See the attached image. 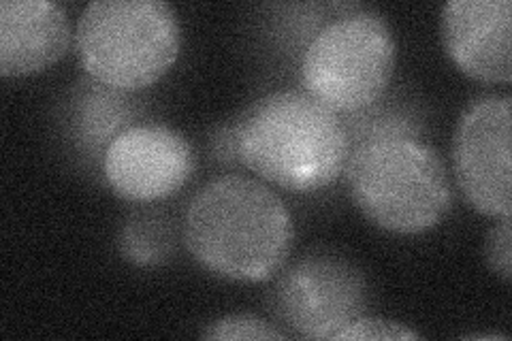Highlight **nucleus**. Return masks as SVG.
I'll use <instances>...</instances> for the list:
<instances>
[{
  "instance_id": "7",
  "label": "nucleus",
  "mask_w": 512,
  "mask_h": 341,
  "mask_svg": "<svg viewBox=\"0 0 512 341\" xmlns=\"http://www.w3.org/2000/svg\"><path fill=\"white\" fill-rule=\"evenodd\" d=\"M512 99L472 101L455 126L453 171L466 203L489 218L512 216Z\"/></svg>"
},
{
  "instance_id": "14",
  "label": "nucleus",
  "mask_w": 512,
  "mask_h": 341,
  "mask_svg": "<svg viewBox=\"0 0 512 341\" xmlns=\"http://www.w3.org/2000/svg\"><path fill=\"white\" fill-rule=\"evenodd\" d=\"M203 339H216V341H237V339H252V341H271L280 339L284 341L288 335L276 329L263 318H256L250 314H233L214 320L207 324V329L201 333Z\"/></svg>"
},
{
  "instance_id": "13",
  "label": "nucleus",
  "mask_w": 512,
  "mask_h": 341,
  "mask_svg": "<svg viewBox=\"0 0 512 341\" xmlns=\"http://www.w3.org/2000/svg\"><path fill=\"white\" fill-rule=\"evenodd\" d=\"M173 218L160 209H141L126 218L118 233V252L135 267H158L175 254Z\"/></svg>"
},
{
  "instance_id": "4",
  "label": "nucleus",
  "mask_w": 512,
  "mask_h": 341,
  "mask_svg": "<svg viewBox=\"0 0 512 341\" xmlns=\"http://www.w3.org/2000/svg\"><path fill=\"white\" fill-rule=\"evenodd\" d=\"M180 47L178 11L165 0H94L75 30V52L88 77L124 92L154 86Z\"/></svg>"
},
{
  "instance_id": "11",
  "label": "nucleus",
  "mask_w": 512,
  "mask_h": 341,
  "mask_svg": "<svg viewBox=\"0 0 512 341\" xmlns=\"http://www.w3.org/2000/svg\"><path fill=\"white\" fill-rule=\"evenodd\" d=\"M71 103L73 139L92 160H103L111 141L135 126L139 116V105L131 99V92L103 86L94 79L77 88Z\"/></svg>"
},
{
  "instance_id": "9",
  "label": "nucleus",
  "mask_w": 512,
  "mask_h": 341,
  "mask_svg": "<svg viewBox=\"0 0 512 341\" xmlns=\"http://www.w3.org/2000/svg\"><path fill=\"white\" fill-rule=\"evenodd\" d=\"M440 30L448 56L463 73L483 84H510V0H451L442 7Z\"/></svg>"
},
{
  "instance_id": "10",
  "label": "nucleus",
  "mask_w": 512,
  "mask_h": 341,
  "mask_svg": "<svg viewBox=\"0 0 512 341\" xmlns=\"http://www.w3.org/2000/svg\"><path fill=\"white\" fill-rule=\"evenodd\" d=\"M71 22L54 0H3L0 3V75L41 73L67 56Z\"/></svg>"
},
{
  "instance_id": "12",
  "label": "nucleus",
  "mask_w": 512,
  "mask_h": 341,
  "mask_svg": "<svg viewBox=\"0 0 512 341\" xmlns=\"http://www.w3.org/2000/svg\"><path fill=\"white\" fill-rule=\"evenodd\" d=\"M346 126L350 152L359 145L382 139H421L425 126L423 116L410 101L382 99L374 105L342 116Z\"/></svg>"
},
{
  "instance_id": "1",
  "label": "nucleus",
  "mask_w": 512,
  "mask_h": 341,
  "mask_svg": "<svg viewBox=\"0 0 512 341\" xmlns=\"http://www.w3.org/2000/svg\"><path fill=\"white\" fill-rule=\"evenodd\" d=\"M182 237L190 256L231 282H267L284 269L295 243V224L267 184L242 173L207 182L190 199Z\"/></svg>"
},
{
  "instance_id": "5",
  "label": "nucleus",
  "mask_w": 512,
  "mask_h": 341,
  "mask_svg": "<svg viewBox=\"0 0 512 341\" xmlns=\"http://www.w3.org/2000/svg\"><path fill=\"white\" fill-rule=\"evenodd\" d=\"M397 62L391 26L376 11H352L320 28L301 54V84L346 116L387 94Z\"/></svg>"
},
{
  "instance_id": "17",
  "label": "nucleus",
  "mask_w": 512,
  "mask_h": 341,
  "mask_svg": "<svg viewBox=\"0 0 512 341\" xmlns=\"http://www.w3.org/2000/svg\"><path fill=\"white\" fill-rule=\"evenodd\" d=\"M210 156L218 165L224 167H242V160H239L237 152V133H235V122L222 124L210 137Z\"/></svg>"
},
{
  "instance_id": "8",
  "label": "nucleus",
  "mask_w": 512,
  "mask_h": 341,
  "mask_svg": "<svg viewBox=\"0 0 512 341\" xmlns=\"http://www.w3.org/2000/svg\"><path fill=\"white\" fill-rule=\"evenodd\" d=\"M197 169L188 139L165 124H135L105 152L103 175L116 197L128 203H156L180 192Z\"/></svg>"
},
{
  "instance_id": "15",
  "label": "nucleus",
  "mask_w": 512,
  "mask_h": 341,
  "mask_svg": "<svg viewBox=\"0 0 512 341\" xmlns=\"http://www.w3.org/2000/svg\"><path fill=\"white\" fill-rule=\"evenodd\" d=\"M363 341V339H384V341H404V339H421V335L412 331L402 322L382 320V318H357L348 327H344L333 341Z\"/></svg>"
},
{
  "instance_id": "6",
  "label": "nucleus",
  "mask_w": 512,
  "mask_h": 341,
  "mask_svg": "<svg viewBox=\"0 0 512 341\" xmlns=\"http://www.w3.org/2000/svg\"><path fill=\"white\" fill-rule=\"evenodd\" d=\"M365 310V275L346 256L329 250L297 258L271 290V312L303 339H333Z\"/></svg>"
},
{
  "instance_id": "3",
  "label": "nucleus",
  "mask_w": 512,
  "mask_h": 341,
  "mask_svg": "<svg viewBox=\"0 0 512 341\" xmlns=\"http://www.w3.org/2000/svg\"><path fill=\"white\" fill-rule=\"evenodd\" d=\"M344 180L352 203L380 229L419 235L453 207L451 177L423 139H382L350 152Z\"/></svg>"
},
{
  "instance_id": "18",
  "label": "nucleus",
  "mask_w": 512,
  "mask_h": 341,
  "mask_svg": "<svg viewBox=\"0 0 512 341\" xmlns=\"http://www.w3.org/2000/svg\"><path fill=\"white\" fill-rule=\"evenodd\" d=\"M470 339H508L506 335H472Z\"/></svg>"
},
{
  "instance_id": "2",
  "label": "nucleus",
  "mask_w": 512,
  "mask_h": 341,
  "mask_svg": "<svg viewBox=\"0 0 512 341\" xmlns=\"http://www.w3.org/2000/svg\"><path fill=\"white\" fill-rule=\"evenodd\" d=\"M242 167L288 192H316L344 175L350 141L340 113L306 90H278L235 122Z\"/></svg>"
},
{
  "instance_id": "16",
  "label": "nucleus",
  "mask_w": 512,
  "mask_h": 341,
  "mask_svg": "<svg viewBox=\"0 0 512 341\" xmlns=\"http://www.w3.org/2000/svg\"><path fill=\"white\" fill-rule=\"evenodd\" d=\"M495 222L487 241H485V256L491 271L502 278L504 282H510L512 278V216L495 218Z\"/></svg>"
}]
</instances>
